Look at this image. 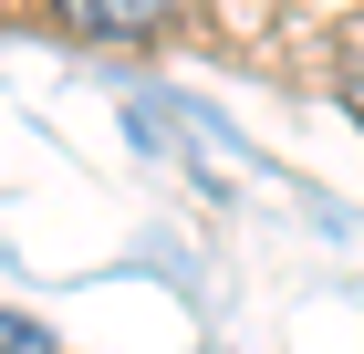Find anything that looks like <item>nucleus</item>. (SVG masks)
Masks as SVG:
<instances>
[{
  "instance_id": "3",
  "label": "nucleus",
  "mask_w": 364,
  "mask_h": 354,
  "mask_svg": "<svg viewBox=\"0 0 364 354\" xmlns=\"http://www.w3.org/2000/svg\"><path fill=\"white\" fill-rule=\"evenodd\" d=\"M343 105H354V115H364V53H354V63H343Z\"/></svg>"
},
{
  "instance_id": "2",
  "label": "nucleus",
  "mask_w": 364,
  "mask_h": 354,
  "mask_svg": "<svg viewBox=\"0 0 364 354\" xmlns=\"http://www.w3.org/2000/svg\"><path fill=\"white\" fill-rule=\"evenodd\" d=\"M0 354H53V344H42V323H21V313H0Z\"/></svg>"
},
{
  "instance_id": "1",
  "label": "nucleus",
  "mask_w": 364,
  "mask_h": 354,
  "mask_svg": "<svg viewBox=\"0 0 364 354\" xmlns=\"http://www.w3.org/2000/svg\"><path fill=\"white\" fill-rule=\"evenodd\" d=\"M63 31H84V42H146V31H167L177 0H42Z\"/></svg>"
}]
</instances>
